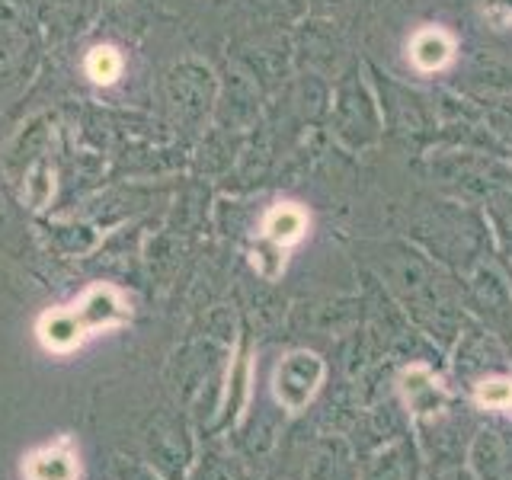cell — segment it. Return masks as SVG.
<instances>
[{
    "label": "cell",
    "instance_id": "cell-1",
    "mask_svg": "<svg viewBox=\"0 0 512 480\" xmlns=\"http://www.w3.org/2000/svg\"><path fill=\"white\" fill-rule=\"evenodd\" d=\"M128 314H132V308H128V301L119 288L96 285L80 301H74L71 308L45 311L36 324V336L48 352L64 356V352H74L77 346H84L90 336L125 324Z\"/></svg>",
    "mask_w": 512,
    "mask_h": 480
},
{
    "label": "cell",
    "instance_id": "cell-2",
    "mask_svg": "<svg viewBox=\"0 0 512 480\" xmlns=\"http://www.w3.org/2000/svg\"><path fill=\"white\" fill-rule=\"evenodd\" d=\"M324 375V359H317L314 352H292L276 365L272 391H276V400L285 410H304L317 397Z\"/></svg>",
    "mask_w": 512,
    "mask_h": 480
},
{
    "label": "cell",
    "instance_id": "cell-3",
    "mask_svg": "<svg viewBox=\"0 0 512 480\" xmlns=\"http://www.w3.org/2000/svg\"><path fill=\"white\" fill-rule=\"evenodd\" d=\"M308 228H311V218L298 202L272 205L266 212V218H263V228H260L263 240L272 250L269 253H256L253 263H260V260H266V256H272V260H276V272H282L285 269V253L301 244L304 234H308Z\"/></svg>",
    "mask_w": 512,
    "mask_h": 480
},
{
    "label": "cell",
    "instance_id": "cell-4",
    "mask_svg": "<svg viewBox=\"0 0 512 480\" xmlns=\"http://www.w3.org/2000/svg\"><path fill=\"white\" fill-rule=\"evenodd\" d=\"M458 42L448 29L442 26H423L416 36L410 39V61L420 74H439L448 64L455 61Z\"/></svg>",
    "mask_w": 512,
    "mask_h": 480
},
{
    "label": "cell",
    "instance_id": "cell-5",
    "mask_svg": "<svg viewBox=\"0 0 512 480\" xmlns=\"http://www.w3.org/2000/svg\"><path fill=\"white\" fill-rule=\"evenodd\" d=\"M23 474H26V480H77L80 468L71 452V442L45 445L39 452H32L26 458Z\"/></svg>",
    "mask_w": 512,
    "mask_h": 480
},
{
    "label": "cell",
    "instance_id": "cell-6",
    "mask_svg": "<svg viewBox=\"0 0 512 480\" xmlns=\"http://www.w3.org/2000/svg\"><path fill=\"white\" fill-rule=\"evenodd\" d=\"M122 74V55L112 45H96L87 55V77L96 84H116Z\"/></svg>",
    "mask_w": 512,
    "mask_h": 480
},
{
    "label": "cell",
    "instance_id": "cell-7",
    "mask_svg": "<svg viewBox=\"0 0 512 480\" xmlns=\"http://www.w3.org/2000/svg\"><path fill=\"white\" fill-rule=\"evenodd\" d=\"M477 404L487 410H509L512 407V378H487L477 384Z\"/></svg>",
    "mask_w": 512,
    "mask_h": 480
},
{
    "label": "cell",
    "instance_id": "cell-8",
    "mask_svg": "<svg viewBox=\"0 0 512 480\" xmlns=\"http://www.w3.org/2000/svg\"><path fill=\"white\" fill-rule=\"evenodd\" d=\"M480 16L493 26V29H512V0H480Z\"/></svg>",
    "mask_w": 512,
    "mask_h": 480
}]
</instances>
